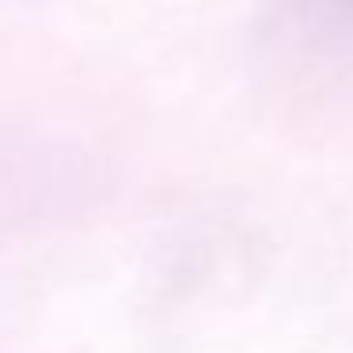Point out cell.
Listing matches in <instances>:
<instances>
[{
  "instance_id": "cell-1",
  "label": "cell",
  "mask_w": 353,
  "mask_h": 353,
  "mask_svg": "<svg viewBox=\"0 0 353 353\" xmlns=\"http://www.w3.org/2000/svg\"><path fill=\"white\" fill-rule=\"evenodd\" d=\"M270 34L292 80L353 95V0H274Z\"/></svg>"
}]
</instances>
